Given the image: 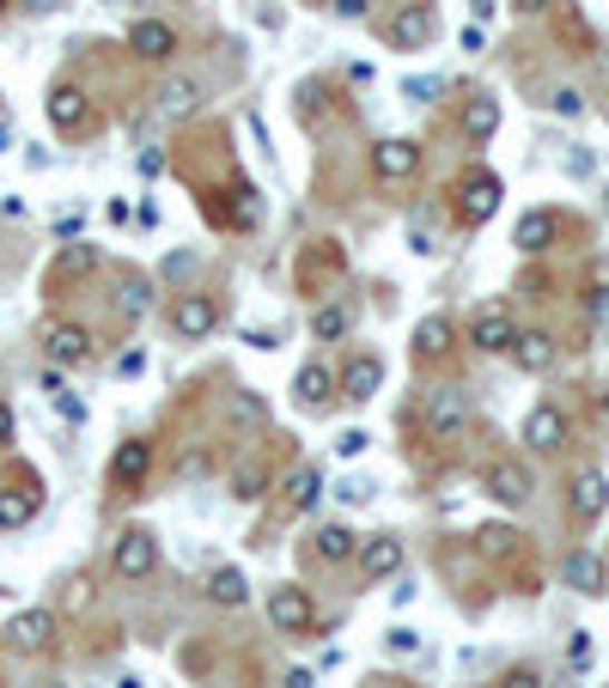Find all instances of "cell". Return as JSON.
Here are the masks:
<instances>
[{"label": "cell", "mask_w": 609, "mask_h": 688, "mask_svg": "<svg viewBox=\"0 0 609 688\" xmlns=\"http://www.w3.org/2000/svg\"><path fill=\"white\" fill-rule=\"evenodd\" d=\"M342 500H354V505L372 500V482H360V475H354V482H342Z\"/></svg>", "instance_id": "f6af8a7d"}, {"label": "cell", "mask_w": 609, "mask_h": 688, "mask_svg": "<svg viewBox=\"0 0 609 688\" xmlns=\"http://www.w3.org/2000/svg\"><path fill=\"white\" fill-rule=\"evenodd\" d=\"M268 621H275V633H311L317 628V603H311L305 586H275V597H268Z\"/></svg>", "instance_id": "277c9868"}, {"label": "cell", "mask_w": 609, "mask_h": 688, "mask_svg": "<svg viewBox=\"0 0 609 688\" xmlns=\"http://www.w3.org/2000/svg\"><path fill=\"white\" fill-rule=\"evenodd\" d=\"M507 354H512V366H518V372H530V379H542V372L554 366V335H542V330H518Z\"/></svg>", "instance_id": "2e32d148"}, {"label": "cell", "mask_w": 609, "mask_h": 688, "mask_svg": "<svg viewBox=\"0 0 609 688\" xmlns=\"http://www.w3.org/2000/svg\"><path fill=\"white\" fill-rule=\"evenodd\" d=\"M232 493H238V500H263V493H268V470H263V463H251V470L238 475V488H232Z\"/></svg>", "instance_id": "e575fe53"}, {"label": "cell", "mask_w": 609, "mask_h": 688, "mask_svg": "<svg viewBox=\"0 0 609 688\" xmlns=\"http://www.w3.org/2000/svg\"><path fill=\"white\" fill-rule=\"evenodd\" d=\"M140 7H147V0H140Z\"/></svg>", "instance_id": "db71d44e"}, {"label": "cell", "mask_w": 609, "mask_h": 688, "mask_svg": "<svg viewBox=\"0 0 609 688\" xmlns=\"http://www.w3.org/2000/svg\"><path fill=\"white\" fill-rule=\"evenodd\" d=\"M37 488H0V530H24L37 518Z\"/></svg>", "instance_id": "83f0119b"}, {"label": "cell", "mask_w": 609, "mask_h": 688, "mask_svg": "<svg viewBox=\"0 0 609 688\" xmlns=\"http://www.w3.org/2000/svg\"><path fill=\"white\" fill-rule=\"evenodd\" d=\"M128 49H135L140 61H171L177 56V31L165 19H140L135 31H128Z\"/></svg>", "instance_id": "ac0fdd59"}, {"label": "cell", "mask_w": 609, "mask_h": 688, "mask_svg": "<svg viewBox=\"0 0 609 688\" xmlns=\"http://www.w3.org/2000/svg\"><path fill=\"white\" fill-rule=\"evenodd\" d=\"M293 391H299V402H305V409H330V402L342 396V391H335V372L323 366V360H311V366H299V379H293Z\"/></svg>", "instance_id": "603a6c76"}, {"label": "cell", "mask_w": 609, "mask_h": 688, "mask_svg": "<svg viewBox=\"0 0 609 688\" xmlns=\"http://www.w3.org/2000/svg\"><path fill=\"white\" fill-rule=\"evenodd\" d=\"M512 335H518V323H512L507 305H482V311L470 317V342L482 347V354H507Z\"/></svg>", "instance_id": "8fae6325"}, {"label": "cell", "mask_w": 609, "mask_h": 688, "mask_svg": "<svg viewBox=\"0 0 609 688\" xmlns=\"http://www.w3.org/2000/svg\"><path fill=\"white\" fill-rule=\"evenodd\" d=\"M207 597H214L219 609H244L251 603V579L238 573V567H214V573H207V586H202Z\"/></svg>", "instance_id": "d4e9b609"}, {"label": "cell", "mask_w": 609, "mask_h": 688, "mask_svg": "<svg viewBox=\"0 0 609 688\" xmlns=\"http://www.w3.org/2000/svg\"><path fill=\"white\" fill-rule=\"evenodd\" d=\"M98 268V244H86V238H68L56 250V263H49V287H73V281H86Z\"/></svg>", "instance_id": "4fadbf2b"}, {"label": "cell", "mask_w": 609, "mask_h": 688, "mask_svg": "<svg viewBox=\"0 0 609 688\" xmlns=\"http://www.w3.org/2000/svg\"><path fill=\"white\" fill-rule=\"evenodd\" d=\"M135 165H140V177H159V171H165V153H159V147H147Z\"/></svg>", "instance_id": "7bdbcfd3"}, {"label": "cell", "mask_w": 609, "mask_h": 688, "mask_svg": "<svg viewBox=\"0 0 609 688\" xmlns=\"http://www.w3.org/2000/svg\"><path fill=\"white\" fill-rule=\"evenodd\" d=\"M500 688H542V677H537V670H524V665H518V670H507V677H500Z\"/></svg>", "instance_id": "ab89813d"}, {"label": "cell", "mask_w": 609, "mask_h": 688, "mask_svg": "<svg viewBox=\"0 0 609 688\" xmlns=\"http://www.w3.org/2000/svg\"><path fill=\"white\" fill-rule=\"evenodd\" d=\"M549 110L554 116H579L586 110V92H579V86H561V92H549Z\"/></svg>", "instance_id": "d590c367"}, {"label": "cell", "mask_w": 609, "mask_h": 688, "mask_svg": "<svg viewBox=\"0 0 609 688\" xmlns=\"http://www.w3.org/2000/svg\"><path fill=\"white\" fill-rule=\"evenodd\" d=\"M384 646H391V652H414V646H421V633H414V628H391V640H384Z\"/></svg>", "instance_id": "60d3db41"}, {"label": "cell", "mask_w": 609, "mask_h": 688, "mask_svg": "<svg viewBox=\"0 0 609 688\" xmlns=\"http://www.w3.org/2000/svg\"><path fill=\"white\" fill-rule=\"evenodd\" d=\"M512 244L524 256L549 250V244H554V214H542V207H537V214H524V219H518V232H512Z\"/></svg>", "instance_id": "f1b7e54d"}, {"label": "cell", "mask_w": 609, "mask_h": 688, "mask_svg": "<svg viewBox=\"0 0 609 688\" xmlns=\"http://www.w3.org/2000/svg\"><path fill=\"white\" fill-rule=\"evenodd\" d=\"M43 354H49V366H56V372L86 366V360H92V330H86V323H49Z\"/></svg>", "instance_id": "5b68a950"}, {"label": "cell", "mask_w": 609, "mask_h": 688, "mask_svg": "<svg viewBox=\"0 0 609 688\" xmlns=\"http://www.w3.org/2000/svg\"><path fill=\"white\" fill-rule=\"evenodd\" d=\"M43 110H49V128H56V135H80L86 116H92V98H86L73 80H61V86H49Z\"/></svg>", "instance_id": "ba28073f"}, {"label": "cell", "mask_w": 609, "mask_h": 688, "mask_svg": "<svg viewBox=\"0 0 609 688\" xmlns=\"http://www.w3.org/2000/svg\"><path fill=\"white\" fill-rule=\"evenodd\" d=\"M403 92H409L414 104H433L439 92H445V86H439V80H409V86H403Z\"/></svg>", "instance_id": "f35d334b"}, {"label": "cell", "mask_w": 609, "mask_h": 688, "mask_svg": "<svg viewBox=\"0 0 609 688\" xmlns=\"http://www.w3.org/2000/svg\"><path fill=\"white\" fill-rule=\"evenodd\" d=\"M354 549H360V530H354V524H323L317 537H311V554H317L323 567L354 561Z\"/></svg>", "instance_id": "44dd1931"}, {"label": "cell", "mask_w": 609, "mask_h": 688, "mask_svg": "<svg viewBox=\"0 0 609 688\" xmlns=\"http://www.w3.org/2000/svg\"><path fill=\"white\" fill-rule=\"evenodd\" d=\"M482 43H488L482 24H463V49H470V56H482Z\"/></svg>", "instance_id": "bcb514c9"}, {"label": "cell", "mask_w": 609, "mask_h": 688, "mask_svg": "<svg viewBox=\"0 0 609 688\" xmlns=\"http://www.w3.org/2000/svg\"><path fill=\"white\" fill-rule=\"evenodd\" d=\"M317 493H323V475L317 470H293L287 475V505H293V512H311V505H317Z\"/></svg>", "instance_id": "4dcf8cb0"}, {"label": "cell", "mask_w": 609, "mask_h": 688, "mask_svg": "<svg viewBox=\"0 0 609 688\" xmlns=\"http://www.w3.org/2000/svg\"><path fill=\"white\" fill-rule=\"evenodd\" d=\"M414 171H421V147H414V140L391 135L372 147V177H379V184H409Z\"/></svg>", "instance_id": "52a82bcc"}, {"label": "cell", "mask_w": 609, "mask_h": 688, "mask_svg": "<svg viewBox=\"0 0 609 688\" xmlns=\"http://www.w3.org/2000/svg\"><path fill=\"white\" fill-rule=\"evenodd\" d=\"M12 433H19V414H12V402H0V445H12Z\"/></svg>", "instance_id": "ee69618b"}, {"label": "cell", "mask_w": 609, "mask_h": 688, "mask_svg": "<svg viewBox=\"0 0 609 688\" xmlns=\"http://www.w3.org/2000/svg\"><path fill=\"white\" fill-rule=\"evenodd\" d=\"M49 688H68V682H49Z\"/></svg>", "instance_id": "f5cc1de1"}, {"label": "cell", "mask_w": 609, "mask_h": 688, "mask_svg": "<svg viewBox=\"0 0 609 688\" xmlns=\"http://www.w3.org/2000/svg\"><path fill=\"white\" fill-rule=\"evenodd\" d=\"M500 196H507V189H500L494 171H470L458 184V219L463 226H488V219L500 214Z\"/></svg>", "instance_id": "3957f363"}, {"label": "cell", "mask_w": 609, "mask_h": 688, "mask_svg": "<svg viewBox=\"0 0 609 688\" xmlns=\"http://www.w3.org/2000/svg\"><path fill=\"white\" fill-rule=\"evenodd\" d=\"M12 147V128H0V153H7Z\"/></svg>", "instance_id": "f907efd6"}, {"label": "cell", "mask_w": 609, "mask_h": 688, "mask_svg": "<svg viewBox=\"0 0 609 688\" xmlns=\"http://www.w3.org/2000/svg\"><path fill=\"white\" fill-rule=\"evenodd\" d=\"M49 633H56V616H49V609H19V616L7 621V646H12V652H43Z\"/></svg>", "instance_id": "9a60e30c"}, {"label": "cell", "mask_w": 609, "mask_h": 688, "mask_svg": "<svg viewBox=\"0 0 609 688\" xmlns=\"http://www.w3.org/2000/svg\"><path fill=\"white\" fill-rule=\"evenodd\" d=\"M347 323H354V311H347V305H323L311 330H317V342H335V335H347Z\"/></svg>", "instance_id": "d6a6232c"}, {"label": "cell", "mask_w": 609, "mask_h": 688, "mask_svg": "<svg viewBox=\"0 0 609 688\" xmlns=\"http://www.w3.org/2000/svg\"><path fill=\"white\" fill-rule=\"evenodd\" d=\"M463 421H470V402L458 391H439L426 402V426H433V433H463Z\"/></svg>", "instance_id": "484cf974"}, {"label": "cell", "mask_w": 609, "mask_h": 688, "mask_svg": "<svg viewBox=\"0 0 609 688\" xmlns=\"http://www.w3.org/2000/svg\"><path fill=\"white\" fill-rule=\"evenodd\" d=\"M530 488H537V482H530L524 463H494V470H488V493H494L500 505H524Z\"/></svg>", "instance_id": "cb8c5ba5"}, {"label": "cell", "mask_w": 609, "mask_h": 688, "mask_svg": "<svg viewBox=\"0 0 609 688\" xmlns=\"http://www.w3.org/2000/svg\"><path fill=\"white\" fill-rule=\"evenodd\" d=\"M554 0H512V12H549Z\"/></svg>", "instance_id": "7dc6e473"}, {"label": "cell", "mask_w": 609, "mask_h": 688, "mask_svg": "<svg viewBox=\"0 0 609 688\" xmlns=\"http://www.w3.org/2000/svg\"><path fill=\"white\" fill-rule=\"evenodd\" d=\"M153 475V439H122L110 458V488L116 493H140V482Z\"/></svg>", "instance_id": "8992f818"}, {"label": "cell", "mask_w": 609, "mask_h": 688, "mask_svg": "<svg viewBox=\"0 0 609 688\" xmlns=\"http://www.w3.org/2000/svg\"><path fill=\"white\" fill-rule=\"evenodd\" d=\"M426 37H433V7H421V0H409V7L384 24V43L391 49H421Z\"/></svg>", "instance_id": "5bb4252c"}, {"label": "cell", "mask_w": 609, "mask_h": 688, "mask_svg": "<svg viewBox=\"0 0 609 688\" xmlns=\"http://www.w3.org/2000/svg\"><path fill=\"white\" fill-rule=\"evenodd\" d=\"M153 110H159L165 122H189V116L202 110V80H189V73H177V80H165L159 92H153Z\"/></svg>", "instance_id": "7c38bea8"}, {"label": "cell", "mask_w": 609, "mask_h": 688, "mask_svg": "<svg viewBox=\"0 0 609 688\" xmlns=\"http://www.w3.org/2000/svg\"><path fill=\"white\" fill-rule=\"evenodd\" d=\"M567 505H573V518H586V524H591V518H603L609 512V482L598 470H579L573 488H567Z\"/></svg>", "instance_id": "d6986e66"}, {"label": "cell", "mask_w": 609, "mask_h": 688, "mask_svg": "<svg viewBox=\"0 0 609 688\" xmlns=\"http://www.w3.org/2000/svg\"><path fill=\"white\" fill-rule=\"evenodd\" d=\"M451 354V317H421L414 323V360H445Z\"/></svg>", "instance_id": "4316f807"}, {"label": "cell", "mask_w": 609, "mask_h": 688, "mask_svg": "<svg viewBox=\"0 0 609 688\" xmlns=\"http://www.w3.org/2000/svg\"><path fill=\"white\" fill-rule=\"evenodd\" d=\"M61 0H24V12H56Z\"/></svg>", "instance_id": "c3c4849f"}, {"label": "cell", "mask_w": 609, "mask_h": 688, "mask_svg": "<svg viewBox=\"0 0 609 688\" xmlns=\"http://www.w3.org/2000/svg\"><path fill=\"white\" fill-rule=\"evenodd\" d=\"M335 391L354 396V402H372L384 391V360L379 354H347V366L335 372Z\"/></svg>", "instance_id": "9c48e42d"}, {"label": "cell", "mask_w": 609, "mask_h": 688, "mask_svg": "<svg viewBox=\"0 0 609 688\" xmlns=\"http://www.w3.org/2000/svg\"><path fill=\"white\" fill-rule=\"evenodd\" d=\"M524 445L530 451H561L567 445V414L554 409V402H542V409L524 414Z\"/></svg>", "instance_id": "e0dca14e"}, {"label": "cell", "mask_w": 609, "mask_h": 688, "mask_svg": "<svg viewBox=\"0 0 609 688\" xmlns=\"http://www.w3.org/2000/svg\"><path fill=\"white\" fill-rule=\"evenodd\" d=\"M330 7H335V19H366V12H372V0H330Z\"/></svg>", "instance_id": "74e56055"}, {"label": "cell", "mask_w": 609, "mask_h": 688, "mask_svg": "<svg viewBox=\"0 0 609 688\" xmlns=\"http://www.w3.org/2000/svg\"><path fill=\"white\" fill-rule=\"evenodd\" d=\"M354 561H360V579H391L396 567H403V537H391V530H379V537H360Z\"/></svg>", "instance_id": "30bf717a"}, {"label": "cell", "mask_w": 609, "mask_h": 688, "mask_svg": "<svg viewBox=\"0 0 609 688\" xmlns=\"http://www.w3.org/2000/svg\"><path fill=\"white\" fill-rule=\"evenodd\" d=\"M561 579H567V586H573V591L598 597V591L609 586V567H603L591 549H573V554H567V561H561Z\"/></svg>", "instance_id": "7402d4cb"}, {"label": "cell", "mask_w": 609, "mask_h": 688, "mask_svg": "<svg viewBox=\"0 0 609 688\" xmlns=\"http://www.w3.org/2000/svg\"><path fill=\"white\" fill-rule=\"evenodd\" d=\"M214 330H219L214 293H177L171 298V335H177V342H207Z\"/></svg>", "instance_id": "7a4b0ae2"}, {"label": "cell", "mask_w": 609, "mask_h": 688, "mask_svg": "<svg viewBox=\"0 0 609 688\" xmlns=\"http://www.w3.org/2000/svg\"><path fill=\"white\" fill-rule=\"evenodd\" d=\"M0 19H7V0H0Z\"/></svg>", "instance_id": "816d5d0a"}, {"label": "cell", "mask_w": 609, "mask_h": 688, "mask_svg": "<svg viewBox=\"0 0 609 688\" xmlns=\"http://www.w3.org/2000/svg\"><path fill=\"white\" fill-rule=\"evenodd\" d=\"M366 445H372V439H366V433H360V426H347V433H342V439H335V458H342V463H347V458H360V451H366Z\"/></svg>", "instance_id": "8d00e7d4"}, {"label": "cell", "mask_w": 609, "mask_h": 688, "mask_svg": "<svg viewBox=\"0 0 609 688\" xmlns=\"http://www.w3.org/2000/svg\"><path fill=\"white\" fill-rule=\"evenodd\" d=\"M147 305H153V287H147V281H122V293H116V311H122V317L135 323Z\"/></svg>", "instance_id": "836d02e7"}, {"label": "cell", "mask_w": 609, "mask_h": 688, "mask_svg": "<svg viewBox=\"0 0 609 688\" xmlns=\"http://www.w3.org/2000/svg\"><path fill=\"white\" fill-rule=\"evenodd\" d=\"M475 549H482L488 561H507V554H518V530L512 524H488V530H475Z\"/></svg>", "instance_id": "f546056e"}, {"label": "cell", "mask_w": 609, "mask_h": 688, "mask_svg": "<svg viewBox=\"0 0 609 688\" xmlns=\"http://www.w3.org/2000/svg\"><path fill=\"white\" fill-rule=\"evenodd\" d=\"M153 567H159V537H153L147 524H128L110 549V573L122 579V586H135V579H153Z\"/></svg>", "instance_id": "6da1fadb"}, {"label": "cell", "mask_w": 609, "mask_h": 688, "mask_svg": "<svg viewBox=\"0 0 609 688\" xmlns=\"http://www.w3.org/2000/svg\"><path fill=\"white\" fill-rule=\"evenodd\" d=\"M470 12H475V19H488V12H494V0H470Z\"/></svg>", "instance_id": "681fc988"}, {"label": "cell", "mask_w": 609, "mask_h": 688, "mask_svg": "<svg viewBox=\"0 0 609 688\" xmlns=\"http://www.w3.org/2000/svg\"><path fill=\"white\" fill-rule=\"evenodd\" d=\"M494 128H500V98H488V92L463 98V140H470V147H488Z\"/></svg>", "instance_id": "ffe728a7"}, {"label": "cell", "mask_w": 609, "mask_h": 688, "mask_svg": "<svg viewBox=\"0 0 609 688\" xmlns=\"http://www.w3.org/2000/svg\"><path fill=\"white\" fill-rule=\"evenodd\" d=\"M561 37H567V43H573V56H591V49H598V37H591V24L579 19L573 7H561Z\"/></svg>", "instance_id": "1f68e13d"}, {"label": "cell", "mask_w": 609, "mask_h": 688, "mask_svg": "<svg viewBox=\"0 0 609 688\" xmlns=\"http://www.w3.org/2000/svg\"><path fill=\"white\" fill-rule=\"evenodd\" d=\"M299 98H305V104H299V116H305V122H317V116H323V92H317V86H305Z\"/></svg>", "instance_id": "b9f144b4"}]
</instances>
